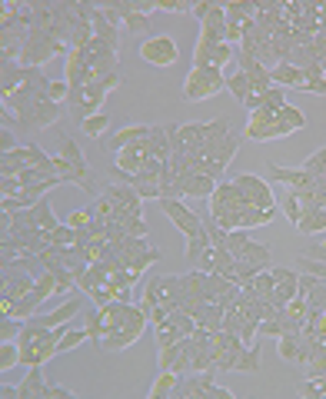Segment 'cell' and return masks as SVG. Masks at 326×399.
Masks as SVG:
<instances>
[{"instance_id": "1", "label": "cell", "mask_w": 326, "mask_h": 399, "mask_svg": "<svg viewBox=\"0 0 326 399\" xmlns=\"http://www.w3.org/2000/svg\"><path fill=\"white\" fill-rule=\"evenodd\" d=\"M227 86V77H223V70L220 67H200V70H190L184 80V97L190 100V103H200V100H210L217 97L220 90Z\"/></svg>"}, {"instance_id": "2", "label": "cell", "mask_w": 326, "mask_h": 399, "mask_svg": "<svg viewBox=\"0 0 326 399\" xmlns=\"http://www.w3.org/2000/svg\"><path fill=\"white\" fill-rule=\"evenodd\" d=\"M176 57H180V47H176V40H170L167 33L147 37V40L140 43V60H147L150 67H174Z\"/></svg>"}, {"instance_id": "3", "label": "cell", "mask_w": 326, "mask_h": 399, "mask_svg": "<svg viewBox=\"0 0 326 399\" xmlns=\"http://www.w3.org/2000/svg\"><path fill=\"white\" fill-rule=\"evenodd\" d=\"M233 184L240 186V193L247 196V203H250V206H260V210H276V196H273V190L266 186V180L253 176V173H237V176H233Z\"/></svg>"}, {"instance_id": "4", "label": "cell", "mask_w": 326, "mask_h": 399, "mask_svg": "<svg viewBox=\"0 0 326 399\" xmlns=\"http://www.w3.org/2000/svg\"><path fill=\"white\" fill-rule=\"evenodd\" d=\"M160 206H163V213L170 216V223H174L186 240H193L196 233L203 230V220H200V216H196L184 200H160Z\"/></svg>"}, {"instance_id": "5", "label": "cell", "mask_w": 326, "mask_h": 399, "mask_svg": "<svg viewBox=\"0 0 326 399\" xmlns=\"http://www.w3.org/2000/svg\"><path fill=\"white\" fill-rule=\"evenodd\" d=\"M60 160H67V163H70V170L77 173V186H80V190H87V193H94L90 170H87V157L80 153V147H77L70 137H64V140H60Z\"/></svg>"}, {"instance_id": "6", "label": "cell", "mask_w": 326, "mask_h": 399, "mask_svg": "<svg viewBox=\"0 0 326 399\" xmlns=\"http://www.w3.org/2000/svg\"><path fill=\"white\" fill-rule=\"evenodd\" d=\"M220 180L207 176V173H184L180 176V186H184V200H210L213 190H217Z\"/></svg>"}, {"instance_id": "7", "label": "cell", "mask_w": 326, "mask_h": 399, "mask_svg": "<svg viewBox=\"0 0 326 399\" xmlns=\"http://www.w3.org/2000/svg\"><path fill=\"white\" fill-rule=\"evenodd\" d=\"M77 313H80V300H64V306H57V310H47V313H37V323L47 326V330H54V326L74 323Z\"/></svg>"}, {"instance_id": "8", "label": "cell", "mask_w": 326, "mask_h": 399, "mask_svg": "<svg viewBox=\"0 0 326 399\" xmlns=\"http://www.w3.org/2000/svg\"><path fill=\"white\" fill-rule=\"evenodd\" d=\"M140 150L147 153V157H153V160H170V137H167V127H163V123L150 127V137L140 143Z\"/></svg>"}, {"instance_id": "9", "label": "cell", "mask_w": 326, "mask_h": 399, "mask_svg": "<svg viewBox=\"0 0 326 399\" xmlns=\"http://www.w3.org/2000/svg\"><path fill=\"white\" fill-rule=\"evenodd\" d=\"M150 137V123H140V127H123L120 133H113L110 137V147L107 150H113V153H120L123 147H133V143H143Z\"/></svg>"}, {"instance_id": "10", "label": "cell", "mask_w": 326, "mask_h": 399, "mask_svg": "<svg viewBox=\"0 0 326 399\" xmlns=\"http://www.w3.org/2000/svg\"><path fill=\"white\" fill-rule=\"evenodd\" d=\"M60 107H64V103H54V100H40V103H33L30 127H33V130H47V127H54L57 120H60Z\"/></svg>"}, {"instance_id": "11", "label": "cell", "mask_w": 326, "mask_h": 399, "mask_svg": "<svg viewBox=\"0 0 326 399\" xmlns=\"http://www.w3.org/2000/svg\"><path fill=\"white\" fill-rule=\"evenodd\" d=\"M143 336V330H137V326H123V330H117V333H110L100 339V349H107V353H120V349H127V346H133L137 339Z\"/></svg>"}, {"instance_id": "12", "label": "cell", "mask_w": 326, "mask_h": 399, "mask_svg": "<svg viewBox=\"0 0 326 399\" xmlns=\"http://www.w3.org/2000/svg\"><path fill=\"white\" fill-rule=\"evenodd\" d=\"M23 80H27V67L4 64V67H0V97H11V94H17V90L23 86Z\"/></svg>"}, {"instance_id": "13", "label": "cell", "mask_w": 326, "mask_h": 399, "mask_svg": "<svg viewBox=\"0 0 326 399\" xmlns=\"http://www.w3.org/2000/svg\"><path fill=\"white\" fill-rule=\"evenodd\" d=\"M270 173H273V180L286 184L290 190H310V186H313V176H310V173H303V170H286V167L270 163Z\"/></svg>"}, {"instance_id": "14", "label": "cell", "mask_w": 326, "mask_h": 399, "mask_svg": "<svg viewBox=\"0 0 326 399\" xmlns=\"http://www.w3.org/2000/svg\"><path fill=\"white\" fill-rule=\"evenodd\" d=\"M21 399H44L47 396V379H44V366H30L27 379H23L21 386Z\"/></svg>"}, {"instance_id": "15", "label": "cell", "mask_w": 326, "mask_h": 399, "mask_svg": "<svg viewBox=\"0 0 326 399\" xmlns=\"http://www.w3.org/2000/svg\"><path fill=\"white\" fill-rule=\"evenodd\" d=\"M113 163L120 173H137L147 163V153L140 150V143H133V147H123L120 153H113Z\"/></svg>"}, {"instance_id": "16", "label": "cell", "mask_w": 326, "mask_h": 399, "mask_svg": "<svg viewBox=\"0 0 326 399\" xmlns=\"http://www.w3.org/2000/svg\"><path fill=\"white\" fill-rule=\"evenodd\" d=\"M296 230L300 233H326V206H303Z\"/></svg>"}, {"instance_id": "17", "label": "cell", "mask_w": 326, "mask_h": 399, "mask_svg": "<svg viewBox=\"0 0 326 399\" xmlns=\"http://www.w3.org/2000/svg\"><path fill=\"white\" fill-rule=\"evenodd\" d=\"M220 4H223V13H227L230 23H247L250 17H257L253 0H220Z\"/></svg>"}, {"instance_id": "18", "label": "cell", "mask_w": 326, "mask_h": 399, "mask_svg": "<svg viewBox=\"0 0 326 399\" xmlns=\"http://www.w3.org/2000/svg\"><path fill=\"white\" fill-rule=\"evenodd\" d=\"M140 306H147V310H153V306H167V310L174 313V306H170V296H167V286H163V276H157V280L147 283Z\"/></svg>"}, {"instance_id": "19", "label": "cell", "mask_w": 326, "mask_h": 399, "mask_svg": "<svg viewBox=\"0 0 326 399\" xmlns=\"http://www.w3.org/2000/svg\"><path fill=\"white\" fill-rule=\"evenodd\" d=\"M270 80H273V86H296V90L306 84L303 70H300V67H290V64L273 67V70H270Z\"/></svg>"}, {"instance_id": "20", "label": "cell", "mask_w": 326, "mask_h": 399, "mask_svg": "<svg viewBox=\"0 0 326 399\" xmlns=\"http://www.w3.org/2000/svg\"><path fill=\"white\" fill-rule=\"evenodd\" d=\"M223 313H227V310H223L220 303H203L193 320H196V326H207L210 333H217V330H223Z\"/></svg>"}, {"instance_id": "21", "label": "cell", "mask_w": 326, "mask_h": 399, "mask_svg": "<svg viewBox=\"0 0 326 399\" xmlns=\"http://www.w3.org/2000/svg\"><path fill=\"white\" fill-rule=\"evenodd\" d=\"M237 259H247V263H263L266 270L273 266V257H270V247H263V243H253V240H247L243 247L233 253Z\"/></svg>"}, {"instance_id": "22", "label": "cell", "mask_w": 326, "mask_h": 399, "mask_svg": "<svg viewBox=\"0 0 326 399\" xmlns=\"http://www.w3.org/2000/svg\"><path fill=\"white\" fill-rule=\"evenodd\" d=\"M176 383H180V373H174V369H160V376L153 379V386L147 396L150 399H163V396H174Z\"/></svg>"}, {"instance_id": "23", "label": "cell", "mask_w": 326, "mask_h": 399, "mask_svg": "<svg viewBox=\"0 0 326 399\" xmlns=\"http://www.w3.org/2000/svg\"><path fill=\"white\" fill-rule=\"evenodd\" d=\"M276 123H280L283 133L290 137V133H296V130L306 127V117H303V110H300V107H290V103H286V107L276 113Z\"/></svg>"}, {"instance_id": "24", "label": "cell", "mask_w": 326, "mask_h": 399, "mask_svg": "<svg viewBox=\"0 0 326 399\" xmlns=\"http://www.w3.org/2000/svg\"><path fill=\"white\" fill-rule=\"evenodd\" d=\"M276 210H260V206H243L240 210V227L243 230H253V227H266L273 220Z\"/></svg>"}, {"instance_id": "25", "label": "cell", "mask_w": 326, "mask_h": 399, "mask_svg": "<svg viewBox=\"0 0 326 399\" xmlns=\"http://www.w3.org/2000/svg\"><path fill=\"white\" fill-rule=\"evenodd\" d=\"M227 90L240 100V103H247V97H253V94H257V84H253L250 77L240 70V74H233V77L227 80Z\"/></svg>"}, {"instance_id": "26", "label": "cell", "mask_w": 326, "mask_h": 399, "mask_svg": "<svg viewBox=\"0 0 326 399\" xmlns=\"http://www.w3.org/2000/svg\"><path fill=\"white\" fill-rule=\"evenodd\" d=\"M240 143H243V137H240V133H230L227 140H223V143H220V147H217V150H213V157H210V160H213V163H220V167L227 170V163L233 160V157H237Z\"/></svg>"}, {"instance_id": "27", "label": "cell", "mask_w": 326, "mask_h": 399, "mask_svg": "<svg viewBox=\"0 0 326 399\" xmlns=\"http://www.w3.org/2000/svg\"><path fill=\"white\" fill-rule=\"evenodd\" d=\"M257 369H260V346L250 343V346H243V349H240L233 373H257Z\"/></svg>"}, {"instance_id": "28", "label": "cell", "mask_w": 326, "mask_h": 399, "mask_svg": "<svg viewBox=\"0 0 326 399\" xmlns=\"http://www.w3.org/2000/svg\"><path fill=\"white\" fill-rule=\"evenodd\" d=\"M123 30H130V33H143V37H153V21L147 17V13H140L137 7H133L127 17H123Z\"/></svg>"}, {"instance_id": "29", "label": "cell", "mask_w": 326, "mask_h": 399, "mask_svg": "<svg viewBox=\"0 0 326 399\" xmlns=\"http://www.w3.org/2000/svg\"><path fill=\"white\" fill-rule=\"evenodd\" d=\"M21 363V343L17 339H0V373Z\"/></svg>"}, {"instance_id": "30", "label": "cell", "mask_w": 326, "mask_h": 399, "mask_svg": "<svg viewBox=\"0 0 326 399\" xmlns=\"http://www.w3.org/2000/svg\"><path fill=\"white\" fill-rule=\"evenodd\" d=\"M80 130L87 133L90 140H100V137L110 130V117H107V113H94L90 120H84V123H80Z\"/></svg>"}, {"instance_id": "31", "label": "cell", "mask_w": 326, "mask_h": 399, "mask_svg": "<svg viewBox=\"0 0 326 399\" xmlns=\"http://www.w3.org/2000/svg\"><path fill=\"white\" fill-rule=\"evenodd\" d=\"M296 293H300V276L296 280H283V283H276V290H273V306H286V303L293 300Z\"/></svg>"}, {"instance_id": "32", "label": "cell", "mask_w": 326, "mask_h": 399, "mask_svg": "<svg viewBox=\"0 0 326 399\" xmlns=\"http://www.w3.org/2000/svg\"><path fill=\"white\" fill-rule=\"evenodd\" d=\"M47 243L50 247H74L77 243V227H57V230H47Z\"/></svg>"}, {"instance_id": "33", "label": "cell", "mask_w": 326, "mask_h": 399, "mask_svg": "<svg viewBox=\"0 0 326 399\" xmlns=\"http://www.w3.org/2000/svg\"><path fill=\"white\" fill-rule=\"evenodd\" d=\"M276 346H280V356L286 363H300V336H280Z\"/></svg>"}, {"instance_id": "34", "label": "cell", "mask_w": 326, "mask_h": 399, "mask_svg": "<svg viewBox=\"0 0 326 399\" xmlns=\"http://www.w3.org/2000/svg\"><path fill=\"white\" fill-rule=\"evenodd\" d=\"M90 336H87V330H77L74 323L67 326V333H64V339H60V353H70V349H77L80 343H87Z\"/></svg>"}, {"instance_id": "35", "label": "cell", "mask_w": 326, "mask_h": 399, "mask_svg": "<svg viewBox=\"0 0 326 399\" xmlns=\"http://www.w3.org/2000/svg\"><path fill=\"white\" fill-rule=\"evenodd\" d=\"M303 173H310V176H326V147H320V150L310 157V160L300 167Z\"/></svg>"}, {"instance_id": "36", "label": "cell", "mask_w": 326, "mask_h": 399, "mask_svg": "<svg viewBox=\"0 0 326 399\" xmlns=\"http://www.w3.org/2000/svg\"><path fill=\"white\" fill-rule=\"evenodd\" d=\"M180 339H184V333H180V330H176L174 323H170V320H167V323L160 326V330H157V346H174V343H180Z\"/></svg>"}, {"instance_id": "37", "label": "cell", "mask_w": 326, "mask_h": 399, "mask_svg": "<svg viewBox=\"0 0 326 399\" xmlns=\"http://www.w3.org/2000/svg\"><path fill=\"white\" fill-rule=\"evenodd\" d=\"M153 263H160V249H153V247H150V249H143L140 257L133 259L130 270H133V273H143L147 266H153Z\"/></svg>"}, {"instance_id": "38", "label": "cell", "mask_w": 326, "mask_h": 399, "mask_svg": "<svg viewBox=\"0 0 326 399\" xmlns=\"http://www.w3.org/2000/svg\"><path fill=\"white\" fill-rule=\"evenodd\" d=\"M283 210H286V216H290V223H300V216H303V206H300V200H296V193L290 190V193L283 196Z\"/></svg>"}, {"instance_id": "39", "label": "cell", "mask_w": 326, "mask_h": 399, "mask_svg": "<svg viewBox=\"0 0 326 399\" xmlns=\"http://www.w3.org/2000/svg\"><path fill=\"white\" fill-rule=\"evenodd\" d=\"M23 330V320H13V316H4L0 320V339H17Z\"/></svg>"}, {"instance_id": "40", "label": "cell", "mask_w": 326, "mask_h": 399, "mask_svg": "<svg viewBox=\"0 0 326 399\" xmlns=\"http://www.w3.org/2000/svg\"><path fill=\"white\" fill-rule=\"evenodd\" d=\"M306 373H310V376H326V349H323V343H320V349L313 353V359L306 363Z\"/></svg>"}, {"instance_id": "41", "label": "cell", "mask_w": 326, "mask_h": 399, "mask_svg": "<svg viewBox=\"0 0 326 399\" xmlns=\"http://www.w3.org/2000/svg\"><path fill=\"white\" fill-rule=\"evenodd\" d=\"M203 399H233V393H230L227 386H217V383H213V373H210L207 383H203Z\"/></svg>"}, {"instance_id": "42", "label": "cell", "mask_w": 326, "mask_h": 399, "mask_svg": "<svg viewBox=\"0 0 326 399\" xmlns=\"http://www.w3.org/2000/svg\"><path fill=\"white\" fill-rule=\"evenodd\" d=\"M230 60H233V47H230V43H220V47L210 50V64L213 67H227Z\"/></svg>"}, {"instance_id": "43", "label": "cell", "mask_w": 326, "mask_h": 399, "mask_svg": "<svg viewBox=\"0 0 326 399\" xmlns=\"http://www.w3.org/2000/svg\"><path fill=\"white\" fill-rule=\"evenodd\" d=\"M157 11H170V13H190L193 4L190 0H157Z\"/></svg>"}, {"instance_id": "44", "label": "cell", "mask_w": 326, "mask_h": 399, "mask_svg": "<svg viewBox=\"0 0 326 399\" xmlns=\"http://www.w3.org/2000/svg\"><path fill=\"white\" fill-rule=\"evenodd\" d=\"M87 336H90V339H94L97 346H100V339H103V313H100V310H94V316H90Z\"/></svg>"}, {"instance_id": "45", "label": "cell", "mask_w": 326, "mask_h": 399, "mask_svg": "<svg viewBox=\"0 0 326 399\" xmlns=\"http://www.w3.org/2000/svg\"><path fill=\"white\" fill-rule=\"evenodd\" d=\"M67 94H70V84H67V80H50L47 97L54 100V103H67Z\"/></svg>"}, {"instance_id": "46", "label": "cell", "mask_w": 326, "mask_h": 399, "mask_svg": "<svg viewBox=\"0 0 326 399\" xmlns=\"http://www.w3.org/2000/svg\"><path fill=\"white\" fill-rule=\"evenodd\" d=\"M90 220H94V206H90V210H74L64 223L67 227H90Z\"/></svg>"}, {"instance_id": "47", "label": "cell", "mask_w": 326, "mask_h": 399, "mask_svg": "<svg viewBox=\"0 0 326 399\" xmlns=\"http://www.w3.org/2000/svg\"><path fill=\"white\" fill-rule=\"evenodd\" d=\"M44 399H74V389L64 383H47V396Z\"/></svg>"}, {"instance_id": "48", "label": "cell", "mask_w": 326, "mask_h": 399, "mask_svg": "<svg viewBox=\"0 0 326 399\" xmlns=\"http://www.w3.org/2000/svg\"><path fill=\"white\" fill-rule=\"evenodd\" d=\"M21 190H23V184L17 176H4V180H0V196H17Z\"/></svg>"}, {"instance_id": "49", "label": "cell", "mask_w": 326, "mask_h": 399, "mask_svg": "<svg viewBox=\"0 0 326 399\" xmlns=\"http://www.w3.org/2000/svg\"><path fill=\"white\" fill-rule=\"evenodd\" d=\"M213 7H217V0H196V4H193V11H190V13H193L196 21L203 23V21L210 17V11H213Z\"/></svg>"}, {"instance_id": "50", "label": "cell", "mask_w": 326, "mask_h": 399, "mask_svg": "<svg viewBox=\"0 0 326 399\" xmlns=\"http://www.w3.org/2000/svg\"><path fill=\"white\" fill-rule=\"evenodd\" d=\"M303 266H306V273H313L316 280H326V263H320V259H310V257H306Z\"/></svg>"}, {"instance_id": "51", "label": "cell", "mask_w": 326, "mask_h": 399, "mask_svg": "<svg viewBox=\"0 0 326 399\" xmlns=\"http://www.w3.org/2000/svg\"><path fill=\"white\" fill-rule=\"evenodd\" d=\"M303 257H310V259H320V263H326V240L323 243H313L310 249H303Z\"/></svg>"}, {"instance_id": "52", "label": "cell", "mask_w": 326, "mask_h": 399, "mask_svg": "<svg viewBox=\"0 0 326 399\" xmlns=\"http://www.w3.org/2000/svg\"><path fill=\"white\" fill-rule=\"evenodd\" d=\"M270 273H273V280H276V283H283V280H296V276H300L296 270H286V266H270Z\"/></svg>"}, {"instance_id": "53", "label": "cell", "mask_w": 326, "mask_h": 399, "mask_svg": "<svg viewBox=\"0 0 326 399\" xmlns=\"http://www.w3.org/2000/svg\"><path fill=\"white\" fill-rule=\"evenodd\" d=\"M0 147H4V153H7V150H13V147H21V143H17V137H13V133H11V130H7V127L0 130Z\"/></svg>"}, {"instance_id": "54", "label": "cell", "mask_w": 326, "mask_h": 399, "mask_svg": "<svg viewBox=\"0 0 326 399\" xmlns=\"http://www.w3.org/2000/svg\"><path fill=\"white\" fill-rule=\"evenodd\" d=\"M133 7H137L140 13H147V17H150V13L157 11V0H133Z\"/></svg>"}, {"instance_id": "55", "label": "cell", "mask_w": 326, "mask_h": 399, "mask_svg": "<svg viewBox=\"0 0 326 399\" xmlns=\"http://www.w3.org/2000/svg\"><path fill=\"white\" fill-rule=\"evenodd\" d=\"M97 84H103V90L110 94V90H117L120 86V74H110V77H103V80H97Z\"/></svg>"}, {"instance_id": "56", "label": "cell", "mask_w": 326, "mask_h": 399, "mask_svg": "<svg viewBox=\"0 0 326 399\" xmlns=\"http://www.w3.org/2000/svg\"><path fill=\"white\" fill-rule=\"evenodd\" d=\"M0 396H4V399H21V389L7 386V383H4V386H0Z\"/></svg>"}]
</instances>
